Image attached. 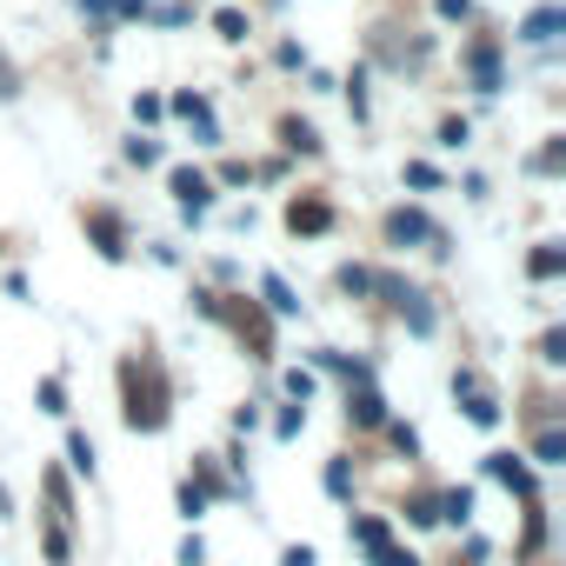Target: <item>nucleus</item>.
Masks as SVG:
<instances>
[{
	"mask_svg": "<svg viewBox=\"0 0 566 566\" xmlns=\"http://www.w3.org/2000/svg\"><path fill=\"white\" fill-rule=\"evenodd\" d=\"M374 294H387V301L400 307V321H407L413 334H433V327H440V314L427 307V294L413 287V280H400V273H380V280H374Z\"/></svg>",
	"mask_w": 566,
	"mask_h": 566,
	"instance_id": "f257e3e1",
	"label": "nucleus"
},
{
	"mask_svg": "<svg viewBox=\"0 0 566 566\" xmlns=\"http://www.w3.org/2000/svg\"><path fill=\"white\" fill-rule=\"evenodd\" d=\"M387 240H394V247H407V240H427L433 253H447V233H440V227H433L420 207H394V213H387Z\"/></svg>",
	"mask_w": 566,
	"mask_h": 566,
	"instance_id": "f03ea898",
	"label": "nucleus"
},
{
	"mask_svg": "<svg viewBox=\"0 0 566 566\" xmlns=\"http://www.w3.org/2000/svg\"><path fill=\"white\" fill-rule=\"evenodd\" d=\"M453 400L467 407V420H473V427H500V400L480 387V374H473V367H460V374H453Z\"/></svg>",
	"mask_w": 566,
	"mask_h": 566,
	"instance_id": "7ed1b4c3",
	"label": "nucleus"
},
{
	"mask_svg": "<svg viewBox=\"0 0 566 566\" xmlns=\"http://www.w3.org/2000/svg\"><path fill=\"white\" fill-rule=\"evenodd\" d=\"M167 187H174V200L187 207V220H200V213L213 207V180H207L200 167H174V174H167Z\"/></svg>",
	"mask_w": 566,
	"mask_h": 566,
	"instance_id": "20e7f679",
	"label": "nucleus"
},
{
	"mask_svg": "<svg viewBox=\"0 0 566 566\" xmlns=\"http://www.w3.org/2000/svg\"><path fill=\"white\" fill-rule=\"evenodd\" d=\"M81 227L94 233V247H101L107 260H127V233H120V220H114L107 207H87V213H81Z\"/></svg>",
	"mask_w": 566,
	"mask_h": 566,
	"instance_id": "39448f33",
	"label": "nucleus"
},
{
	"mask_svg": "<svg viewBox=\"0 0 566 566\" xmlns=\"http://www.w3.org/2000/svg\"><path fill=\"white\" fill-rule=\"evenodd\" d=\"M559 28H566V8H533V14L520 21V41H526V48H553Z\"/></svg>",
	"mask_w": 566,
	"mask_h": 566,
	"instance_id": "423d86ee",
	"label": "nucleus"
},
{
	"mask_svg": "<svg viewBox=\"0 0 566 566\" xmlns=\"http://www.w3.org/2000/svg\"><path fill=\"white\" fill-rule=\"evenodd\" d=\"M486 473L506 486V493H520V500H533V473H526V460L520 453H486Z\"/></svg>",
	"mask_w": 566,
	"mask_h": 566,
	"instance_id": "0eeeda50",
	"label": "nucleus"
},
{
	"mask_svg": "<svg viewBox=\"0 0 566 566\" xmlns=\"http://www.w3.org/2000/svg\"><path fill=\"white\" fill-rule=\"evenodd\" d=\"M467 74H473L480 94H500V54H493V41H473L467 48Z\"/></svg>",
	"mask_w": 566,
	"mask_h": 566,
	"instance_id": "6e6552de",
	"label": "nucleus"
},
{
	"mask_svg": "<svg viewBox=\"0 0 566 566\" xmlns=\"http://www.w3.org/2000/svg\"><path fill=\"white\" fill-rule=\"evenodd\" d=\"M174 114H180V120H193V134H200L207 147H220V127H213V107H207V94H174Z\"/></svg>",
	"mask_w": 566,
	"mask_h": 566,
	"instance_id": "1a4fd4ad",
	"label": "nucleus"
},
{
	"mask_svg": "<svg viewBox=\"0 0 566 566\" xmlns=\"http://www.w3.org/2000/svg\"><path fill=\"white\" fill-rule=\"evenodd\" d=\"M287 227H294V233H327V227H334V207H327V200H294V207H287Z\"/></svg>",
	"mask_w": 566,
	"mask_h": 566,
	"instance_id": "9d476101",
	"label": "nucleus"
},
{
	"mask_svg": "<svg viewBox=\"0 0 566 566\" xmlns=\"http://www.w3.org/2000/svg\"><path fill=\"white\" fill-rule=\"evenodd\" d=\"M347 420H354V427H387V400L374 394V380H367L360 394H347Z\"/></svg>",
	"mask_w": 566,
	"mask_h": 566,
	"instance_id": "9b49d317",
	"label": "nucleus"
},
{
	"mask_svg": "<svg viewBox=\"0 0 566 566\" xmlns=\"http://www.w3.org/2000/svg\"><path fill=\"white\" fill-rule=\"evenodd\" d=\"M260 294H266V307H273L280 321H294V314H301V301H294V287H287V280H280V273H266V280H260Z\"/></svg>",
	"mask_w": 566,
	"mask_h": 566,
	"instance_id": "f8f14e48",
	"label": "nucleus"
},
{
	"mask_svg": "<svg viewBox=\"0 0 566 566\" xmlns=\"http://www.w3.org/2000/svg\"><path fill=\"white\" fill-rule=\"evenodd\" d=\"M526 273H533V280H559V273H566V247H553V240H546V247H533Z\"/></svg>",
	"mask_w": 566,
	"mask_h": 566,
	"instance_id": "ddd939ff",
	"label": "nucleus"
},
{
	"mask_svg": "<svg viewBox=\"0 0 566 566\" xmlns=\"http://www.w3.org/2000/svg\"><path fill=\"white\" fill-rule=\"evenodd\" d=\"M533 460H539V467H559V460H566V433H559V427H539Z\"/></svg>",
	"mask_w": 566,
	"mask_h": 566,
	"instance_id": "4468645a",
	"label": "nucleus"
},
{
	"mask_svg": "<svg viewBox=\"0 0 566 566\" xmlns=\"http://www.w3.org/2000/svg\"><path fill=\"white\" fill-rule=\"evenodd\" d=\"M354 539H360L367 553H380V546H394V533H387V520H374V513H360V520H354Z\"/></svg>",
	"mask_w": 566,
	"mask_h": 566,
	"instance_id": "2eb2a0df",
	"label": "nucleus"
},
{
	"mask_svg": "<svg viewBox=\"0 0 566 566\" xmlns=\"http://www.w3.org/2000/svg\"><path fill=\"white\" fill-rule=\"evenodd\" d=\"M334 280H340V294H354V301H367V294H374V280H380V273H374V266H340Z\"/></svg>",
	"mask_w": 566,
	"mask_h": 566,
	"instance_id": "dca6fc26",
	"label": "nucleus"
},
{
	"mask_svg": "<svg viewBox=\"0 0 566 566\" xmlns=\"http://www.w3.org/2000/svg\"><path fill=\"white\" fill-rule=\"evenodd\" d=\"M440 520H453V526H467V520H473V493H467V486H453V493H440Z\"/></svg>",
	"mask_w": 566,
	"mask_h": 566,
	"instance_id": "f3484780",
	"label": "nucleus"
},
{
	"mask_svg": "<svg viewBox=\"0 0 566 566\" xmlns=\"http://www.w3.org/2000/svg\"><path fill=\"white\" fill-rule=\"evenodd\" d=\"M280 134H287V147H294V154H321V134H314V120H287Z\"/></svg>",
	"mask_w": 566,
	"mask_h": 566,
	"instance_id": "a211bd4d",
	"label": "nucleus"
},
{
	"mask_svg": "<svg viewBox=\"0 0 566 566\" xmlns=\"http://www.w3.org/2000/svg\"><path fill=\"white\" fill-rule=\"evenodd\" d=\"M67 467L94 480V440H87V433H67Z\"/></svg>",
	"mask_w": 566,
	"mask_h": 566,
	"instance_id": "6ab92c4d",
	"label": "nucleus"
},
{
	"mask_svg": "<svg viewBox=\"0 0 566 566\" xmlns=\"http://www.w3.org/2000/svg\"><path fill=\"white\" fill-rule=\"evenodd\" d=\"M539 360H546V367H559V360H566V334H559V327H546V334H539Z\"/></svg>",
	"mask_w": 566,
	"mask_h": 566,
	"instance_id": "aec40b11",
	"label": "nucleus"
},
{
	"mask_svg": "<svg viewBox=\"0 0 566 566\" xmlns=\"http://www.w3.org/2000/svg\"><path fill=\"white\" fill-rule=\"evenodd\" d=\"M213 28H220V41H247V14H233V8L213 14Z\"/></svg>",
	"mask_w": 566,
	"mask_h": 566,
	"instance_id": "412c9836",
	"label": "nucleus"
},
{
	"mask_svg": "<svg viewBox=\"0 0 566 566\" xmlns=\"http://www.w3.org/2000/svg\"><path fill=\"white\" fill-rule=\"evenodd\" d=\"M347 107H354V120H367V74L354 67V81H347Z\"/></svg>",
	"mask_w": 566,
	"mask_h": 566,
	"instance_id": "4be33fe9",
	"label": "nucleus"
},
{
	"mask_svg": "<svg viewBox=\"0 0 566 566\" xmlns=\"http://www.w3.org/2000/svg\"><path fill=\"white\" fill-rule=\"evenodd\" d=\"M41 407L48 413H67V380H41Z\"/></svg>",
	"mask_w": 566,
	"mask_h": 566,
	"instance_id": "5701e85b",
	"label": "nucleus"
},
{
	"mask_svg": "<svg viewBox=\"0 0 566 566\" xmlns=\"http://www.w3.org/2000/svg\"><path fill=\"white\" fill-rule=\"evenodd\" d=\"M387 440H394V447H400V453H407V460H413V453H420V433H413V427H400V420H387Z\"/></svg>",
	"mask_w": 566,
	"mask_h": 566,
	"instance_id": "b1692460",
	"label": "nucleus"
},
{
	"mask_svg": "<svg viewBox=\"0 0 566 566\" xmlns=\"http://www.w3.org/2000/svg\"><path fill=\"white\" fill-rule=\"evenodd\" d=\"M200 513H207V493L187 480V486H180V520H200Z\"/></svg>",
	"mask_w": 566,
	"mask_h": 566,
	"instance_id": "393cba45",
	"label": "nucleus"
},
{
	"mask_svg": "<svg viewBox=\"0 0 566 566\" xmlns=\"http://www.w3.org/2000/svg\"><path fill=\"white\" fill-rule=\"evenodd\" d=\"M301 427H307V407H287V413H280V420H273V433H280V440H294Z\"/></svg>",
	"mask_w": 566,
	"mask_h": 566,
	"instance_id": "a878e982",
	"label": "nucleus"
},
{
	"mask_svg": "<svg viewBox=\"0 0 566 566\" xmlns=\"http://www.w3.org/2000/svg\"><path fill=\"white\" fill-rule=\"evenodd\" d=\"M14 94H21V67L0 54V101H14Z\"/></svg>",
	"mask_w": 566,
	"mask_h": 566,
	"instance_id": "bb28decb",
	"label": "nucleus"
},
{
	"mask_svg": "<svg viewBox=\"0 0 566 566\" xmlns=\"http://www.w3.org/2000/svg\"><path fill=\"white\" fill-rule=\"evenodd\" d=\"M407 520H413V526H433V520H440V500H407Z\"/></svg>",
	"mask_w": 566,
	"mask_h": 566,
	"instance_id": "cd10ccee",
	"label": "nucleus"
},
{
	"mask_svg": "<svg viewBox=\"0 0 566 566\" xmlns=\"http://www.w3.org/2000/svg\"><path fill=\"white\" fill-rule=\"evenodd\" d=\"M127 160H134V167H154V160H160V147H154V140H127Z\"/></svg>",
	"mask_w": 566,
	"mask_h": 566,
	"instance_id": "c85d7f7f",
	"label": "nucleus"
},
{
	"mask_svg": "<svg viewBox=\"0 0 566 566\" xmlns=\"http://www.w3.org/2000/svg\"><path fill=\"white\" fill-rule=\"evenodd\" d=\"M347 486H354V480H347V460H334V467H327V493L347 500Z\"/></svg>",
	"mask_w": 566,
	"mask_h": 566,
	"instance_id": "c756f323",
	"label": "nucleus"
},
{
	"mask_svg": "<svg viewBox=\"0 0 566 566\" xmlns=\"http://www.w3.org/2000/svg\"><path fill=\"white\" fill-rule=\"evenodd\" d=\"M440 21H473V0H433Z\"/></svg>",
	"mask_w": 566,
	"mask_h": 566,
	"instance_id": "7c9ffc66",
	"label": "nucleus"
},
{
	"mask_svg": "<svg viewBox=\"0 0 566 566\" xmlns=\"http://www.w3.org/2000/svg\"><path fill=\"white\" fill-rule=\"evenodd\" d=\"M287 394H294V400L307 407V394H314V374H301V367H294V374H287Z\"/></svg>",
	"mask_w": 566,
	"mask_h": 566,
	"instance_id": "2f4dec72",
	"label": "nucleus"
},
{
	"mask_svg": "<svg viewBox=\"0 0 566 566\" xmlns=\"http://www.w3.org/2000/svg\"><path fill=\"white\" fill-rule=\"evenodd\" d=\"M160 114H167V107H160L154 94H140V101H134V120H160Z\"/></svg>",
	"mask_w": 566,
	"mask_h": 566,
	"instance_id": "473e14b6",
	"label": "nucleus"
},
{
	"mask_svg": "<svg viewBox=\"0 0 566 566\" xmlns=\"http://www.w3.org/2000/svg\"><path fill=\"white\" fill-rule=\"evenodd\" d=\"M467 134H473V127H467V120H447V127H440V147H460V140H467Z\"/></svg>",
	"mask_w": 566,
	"mask_h": 566,
	"instance_id": "72a5a7b5",
	"label": "nucleus"
},
{
	"mask_svg": "<svg viewBox=\"0 0 566 566\" xmlns=\"http://www.w3.org/2000/svg\"><path fill=\"white\" fill-rule=\"evenodd\" d=\"M407 180H413V187H440V174H433L427 160H413V167H407Z\"/></svg>",
	"mask_w": 566,
	"mask_h": 566,
	"instance_id": "f704fd0d",
	"label": "nucleus"
},
{
	"mask_svg": "<svg viewBox=\"0 0 566 566\" xmlns=\"http://www.w3.org/2000/svg\"><path fill=\"white\" fill-rule=\"evenodd\" d=\"M48 553H54V566H67V533L61 526H48Z\"/></svg>",
	"mask_w": 566,
	"mask_h": 566,
	"instance_id": "c9c22d12",
	"label": "nucleus"
},
{
	"mask_svg": "<svg viewBox=\"0 0 566 566\" xmlns=\"http://www.w3.org/2000/svg\"><path fill=\"white\" fill-rule=\"evenodd\" d=\"M280 566H314V546H287V553H280Z\"/></svg>",
	"mask_w": 566,
	"mask_h": 566,
	"instance_id": "e433bc0d",
	"label": "nucleus"
},
{
	"mask_svg": "<svg viewBox=\"0 0 566 566\" xmlns=\"http://www.w3.org/2000/svg\"><path fill=\"white\" fill-rule=\"evenodd\" d=\"M0 520H14V493L8 486H0Z\"/></svg>",
	"mask_w": 566,
	"mask_h": 566,
	"instance_id": "4c0bfd02",
	"label": "nucleus"
},
{
	"mask_svg": "<svg viewBox=\"0 0 566 566\" xmlns=\"http://www.w3.org/2000/svg\"><path fill=\"white\" fill-rule=\"evenodd\" d=\"M81 14H107V0H81Z\"/></svg>",
	"mask_w": 566,
	"mask_h": 566,
	"instance_id": "58836bf2",
	"label": "nucleus"
}]
</instances>
